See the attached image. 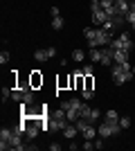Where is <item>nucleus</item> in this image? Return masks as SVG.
Here are the masks:
<instances>
[{"label": "nucleus", "instance_id": "obj_1", "mask_svg": "<svg viewBox=\"0 0 135 151\" xmlns=\"http://www.w3.org/2000/svg\"><path fill=\"white\" fill-rule=\"evenodd\" d=\"M84 36L90 47H104V45H110V41H113V34L106 32L104 27H86Z\"/></svg>", "mask_w": 135, "mask_h": 151}, {"label": "nucleus", "instance_id": "obj_2", "mask_svg": "<svg viewBox=\"0 0 135 151\" xmlns=\"http://www.w3.org/2000/svg\"><path fill=\"white\" fill-rule=\"evenodd\" d=\"M133 77H135V75H133V68H131L129 61L115 63V65H113V81H115L117 86H124V83L131 81Z\"/></svg>", "mask_w": 135, "mask_h": 151}, {"label": "nucleus", "instance_id": "obj_3", "mask_svg": "<svg viewBox=\"0 0 135 151\" xmlns=\"http://www.w3.org/2000/svg\"><path fill=\"white\" fill-rule=\"evenodd\" d=\"M119 131H122V126L117 124V122H108V120H104L101 124L97 126V133H99L101 138H113V135H117Z\"/></svg>", "mask_w": 135, "mask_h": 151}, {"label": "nucleus", "instance_id": "obj_4", "mask_svg": "<svg viewBox=\"0 0 135 151\" xmlns=\"http://www.w3.org/2000/svg\"><path fill=\"white\" fill-rule=\"evenodd\" d=\"M110 47H113V50H133V41H131V34H126V32H124V34H119V36L117 38H113V41H110Z\"/></svg>", "mask_w": 135, "mask_h": 151}, {"label": "nucleus", "instance_id": "obj_5", "mask_svg": "<svg viewBox=\"0 0 135 151\" xmlns=\"http://www.w3.org/2000/svg\"><path fill=\"white\" fill-rule=\"evenodd\" d=\"M54 54H56V47H47V50H36V52H34V59L43 63V61H47V59H52Z\"/></svg>", "mask_w": 135, "mask_h": 151}, {"label": "nucleus", "instance_id": "obj_6", "mask_svg": "<svg viewBox=\"0 0 135 151\" xmlns=\"http://www.w3.org/2000/svg\"><path fill=\"white\" fill-rule=\"evenodd\" d=\"M113 47L110 45H104L101 47V65H113Z\"/></svg>", "mask_w": 135, "mask_h": 151}, {"label": "nucleus", "instance_id": "obj_7", "mask_svg": "<svg viewBox=\"0 0 135 151\" xmlns=\"http://www.w3.org/2000/svg\"><path fill=\"white\" fill-rule=\"evenodd\" d=\"M108 18H110V16L104 12V9H95V12H92V23H95V25H99V27H101Z\"/></svg>", "mask_w": 135, "mask_h": 151}, {"label": "nucleus", "instance_id": "obj_8", "mask_svg": "<svg viewBox=\"0 0 135 151\" xmlns=\"http://www.w3.org/2000/svg\"><path fill=\"white\" fill-rule=\"evenodd\" d=\"M101 9L106 14H108L110 18L113 16H117V7H115V0H101Z\"/></svg>", "mask_w": 135, "mask_h": 151}, {"label": "nucleus", "instance_id": "obj_9", "mask_svg": "<svg viewBox=\"0 0 135 151\" xmlns=\"http://www.w3.org/2000/svg\"><path fill=\"white\" fill-rule=\"evenodd\" d=\"M77 133H79L77 124H74V122H70V124L63 129V138H65V140H74V138H77Z\"/></svg>", "mask_w": 135, "mask_h": 151}, {"label": "nucleus", "instance_id": "obj_10", "mask_svg": "<svg viewBox=\"0 0 135 151\" xmlns=\"http://www.w3.org/2000/svg\"><path fill=\"white\" fill-rule=\"evenodd\" d=\"M129 50H113V61L115 63H124V61H129Z\"/></svg>", "mask_w": 135, "mask_h": 151}, {"label": "nucleus", "instance_id": "obj_11", "mask_svg": "<svg viewBox=\"0 0 135 151\" xmlns=\"http://www.w3.org/2000/svg\"><path fill=\"white\" fill-rule=\"evenodd\" d=\"M115 7H117V14H122V16H126V14L131 12V2L129 0H115Z\"/></svg>", "mask_w": 135, "mask_h": 151}, {"label": "nucleus", "instance_id": "obj_12", "mask_svg": "<svg viewBox=\"0 0 135 151\" xmlns=\"http://www.w3.org/2000/svg\"><path fill=\"white\" fill-rule=\"evenodd\" d=\"M88 59H90V63H101V47H90Z\"/></svg>", "mask_w": 135, "mask_h": 151}, {"label": "nucleus", "instance_id": "obj_13", "mask_svg": "<svg viewBox=\"0 0 135 151\" xmlns=\"http://www.w3.org/2000/svg\"><path fill=\"white\" fill-rule=\"evenodd\" d=\"M20 104H25V106H32L34 104V90L32 88H25V93H23V101Z\"/></svg>", "mask_w": 135, "mask_h": 151}, {"label": "nucleus", "instance_id": "obj_14", "mask_svg": "<svg viewBox=\"0 0 135 151\" xmlns=\"http://www.w3.org/2000/svg\"><path fill=\"white\" fill-rule=\"evenodd\" d=\"M81 135H84V140H95V135H99V133H97V126L92 124V126H88Z\"/></svg>", "mask_w": 135, "mask_h": 151}, {"label": "nucleus", "instance_id": "obj_15", "mask_svg": "<svg viewBox=\"0 0 135 151\" xmlns=\"http://www.w3.org/2000/svg\"><path fill=\"white\" fill-rule=\"evenodd\" d=\"M104 120H108V122H119V115H117L115 108H108V111L104 113Z\"/></svg>", "mask_w": 135, "mask_h": 151}, {"label": "nucleus", "instance_id": "obj_16", "mask_svg": "<svg viewBox=\"0 0 135 151\" xmlns=\"http://www.w3.org/2000/svg\"><path fill=\"white\" fill-rule=\"evenodd\" d=\"M84 59H86V52L84 50H79V47H77V50H74V52H72V61H84Z\"/></svg>", "mask_w": 135, "mask_h": 151}, {"label": "nucleus", "instance_id": "obj_17", "mask_svg": "<svg viewBox=\"0 0 135 151\" xmlns=\"http://www.w3.org/2000/svg\"><path fill=\"white\" fill-rule=\"evenodd\" d=\"M104 29H106V32H110V34H113V32H115L117 29V25H115V23H113V18H108V20H106V23H104Z\"/></svg>", "mask_w": 135, "mask_h": 151}, {"label": "nucleus", "instance_id": "obj_18", "mask_svg": "<svg viewBox=\"0 0 135 151\" xmlns=\"http://www.w3.org/2000/svg\"><path fill=\"white\" fill-rule=\"evenodd\" d=\"M23 93H25L23 88H16V90L11 93V99H14V101H18V104H20V101H23Z\"/></svg>", "mask_w": 135, "mask_h": 151}, {"label": "nucleus", "instance_id": "obj_19", "mask_svg": "<svg viewBox=\"0 0 135 151\" xmlns=\"http://www.w3.org/2000/svg\"><path fill=\"white\" fill-rule=\"evenodd\" d=\"M117 124L122 126V131H124V129H129V126H131V117H126V115H122V117H119V122H117Z\"/></svg>", "mask_w": 135, "mask_h": 151}, {"label": "nucleus", "instance_id": "obj_20", "mask_svg": "<svg viewBox=\"0 0 135 151\" xmlns=\"http://www.w3.org/2000/svg\"><path fill=\"white\" fill-rule=\"evenodd\" d=\"M52 27H54V29H61V27H63V18H61V16H54V18H52Z\"/></svg>", "mask_w": 135, "mask_h": 151}, {"label": "nucleus", "instance_id": "obj_21", "mask_svg": "<svg viewBox=\"0 0 135 151\" xmlns=\"http://www.w3.org/2000/svg\"><path fill=\"white\" fill-rule=\"evenodd\" d=\"M124 18H126V23H131V27H133V29H135V12H133V9H131V12L126 14Z\"/></svg>", "mask_w": 135, "mask_h": 151}, {"label": "nucleus", "instance_id": "obj_22", "mask_svg": "<svg viewBox=\"0 0 135 151\" xmlns=\"http://www.w3.org/2000/svg\"><path fill=\"white\" fill-rule=\"evenodd\" d=\"M92 88H81V97H84V99H92Z\"/></svg>", "mask_w": 135, "mask_h": 151}, {"label": "nucleus", "instance_id": "obj_23", "mask_svg": "<svg viewBox=\"0 0 135 151\" xmlns=\"http://www.w3.org/2000/svg\"><path fill=\"white\" fill-rule=\"evenodd\" d=\"M81 75H84V77H90V75H92V65H90V63H86L84 68H81Z\"/></svg>", "mask_w": 135, "mask_h": 151}, {"label": "nucleus", "instance_id": "obj_24", "mask_svg": "<svg viewBox=\"0 0 135 151\" xmlns=\"http://www.w3.org/2000/svg\"><path fill=\"white\" fill-rule=\"evenodd\" d=\"M9 59H11V54L9 52H0V63L5 65V63H9Z\"/></svg>", "mask_w": 135, "mask_h": 151}, {"label": "nucleus", "instance_id": "obj_25", "mask_svg": "<svg viewBox=\"0 0 135 151\" xmlns=\"http://www.w3.org/2000/svg\"><path fill=\"white\" fill-rule=\"evenodd\" d=\"M81 147H84L86 151H90V149H95V140H84V145H81Z\"/></svg>", "mask_w": 135, "mask_h": 151}, {"label": "nucleus", "instance_id": "obj_26", "mask_svg": "<svg viewBox=\"0 0 135 151\" xmlns=\"http://www.w3.org/2000/svg\"><path fill=\"white\" fill-rule=\"evenodd\" d=\"M106 147V142H104V138L99 135V138H95V149H104Z\"/></svg>", "mask_w": 135, "mask_h": 151}, {"label": "nucleus", "instance_id": "obj_27", "mask_svg": "<svg viewBox=\"0 0 135 151\" xmlns=\"http://www.w3.org/2000/svg\"><path fill=\"white\" fill-rule=\"evenodd\" d=\"M11 93H14L11 88H2V101H7V99H9V97H11Z\"/></svg>", "mask_w": 135, "mask_h": 151}, {"label": "nucleus", "instance_id": "obj_28", "mask_svg": "<svg viewBox=\"0 0 135 151\" xmlns=\"http://www.w3.org/2000/svg\"><path fill=\"white\" fill-rule=\"evenodd\" d=\"M39 83H43V77L34 75V77H32V86H39Z\"/></svg>", "mask_w": 135, "mask_h": 151}, {"label": "nucleus", "instance_id": "obj_29", "mask_svg": "<svg viewBox=\"0 0 135 151\" xmlns=\"http://www.w3.org/2000/svg\"><path fill=\"white\" fill-rule=\"evenodd\" d=\"M50 149L52 151H59V149H61V145H59V142H50Z\"/></svg>", "mask_w": 135, "mask_h": 151}, {"label": "nucleus", "instance_id": "obj_30", "mask_svg": "<svg viewBox=\"0 0 135 151\" xmlns=\"http://www.w3.org/2000/svg\"><path fill=\"white\" fill-rule=\"evenodd\" d=\"M50 14H52V16H61V14H59V7H52Z\"/></svg>", "mask_w": 135, "mask_h": 151}, {"label": "nucleus", "instance_id": "obj_31", "mask_svg": "<svg viewBox=\"0 0 135 151\" xmlns=\"http://www.w3.org/2000/svg\"><path fill=\"white\" fill-rule=\"evenodd\" d=\"M133 75H135V65H133Z\"/></svg>", "mask_w": 135, "mask_h": 151}, {"label": "nucleus", "instance_id": "obj_32", "mask_svg": "<svg viewBox=\"0 0 135 151\" xmlns=\"http://www.w3.org/2000/svg\"><path fill=\"white\" fill-rule=\"evenodd\" d=\"M129 2H133V0H129Z\"/></svg>", "mask_w": 135, "mask_h": 151}]
</instances>
